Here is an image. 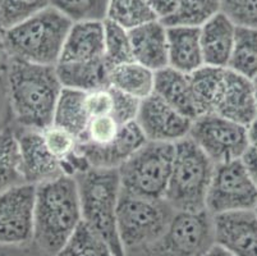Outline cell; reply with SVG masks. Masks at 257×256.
Wrapping results in <instances>:
<instances>
[{"mask_svg": "<svg viewBox=\"0 0 257 256\" xmlns=\"http://www.w3.org/2000/svg\"><path fill=\"white\" fill-rule=\"evenodd\" d=\"M9 100L21 128L44 131L54 122L63 86L55 65H41L12 58L7 70Z\"/></svg>", "mask_w": 257, "mask_h": 256, "instance_id": "obj_1", "label": "cell"}, {"mask_svg": "<svg viewBox=\"0 0 257 256\" xmlns=\"http://www.w3.org/2000/svg\"><path fill=\"white\" fill-rule=\"evenodd\" d=\"M82 223L76 178L62 176L36 186L34 241L55 256Z\"/></svg>", "mask_w": 257, "mask_h": 256, "instance_id": "obj_2", "label": "cell"}, {"mask_svg": "<svg viewBox=\"0 0 257 256\" xmlns=\"http://www.w3.org/2000/svg\"><path fill=\"white\" fill-rule=\"evenodd\" d=\"M72 22L54 7H48L25 22L3 32L12 58L41 65H57Z\"/></svg>", "mask_w": 257, "mask_h": 256, "instance_id": "obj_3", "label": "cell"}, {"mask_svg": "<svg viewBox=\"0 0 257 256\" xmlns=\"http://www.w3.org/2000/svg\"><path fill=\"white\" fill-rule=\"evenodd\" d=\"M82 222L113 248L116 256H125L116 225L120 195L118 169L90 168L76 176Z\"/></svg>", "mask_w": 257, "mask_h": 256, "instance_id": "obj_4", "label": "cell"}, {"mask_svg": "<svg viewBox=\"0 0 257 256\" xmlns=\"http://www.w3.org/2000/svg\"><path fill=\"white\" fill-rule=\"evenodd\" d=\"M174 160L165 200L177 213L206 210L214 161L189 136L174 144Z\"/></svg>", "mask_w": 257, "mask_h": 256, "instance_id": "obj_5", "label": "cell"}, {"mask_svg": "<svg viewBox=\"0 0 257 256\" xmlns=\"http://www.w3.org/2000/svg\"><path fill=\"white\" fill-rule=\"evenodd\" d=\"M175 213L165 199H149L120 190L116 225L124 250L141 248L160 238Z\"/></svg>", "mask_w": 257, "mask_h": 256, "instance_id": "obj_6", "label": "cell"}, {"mask_svg": "<svg viewBox=\"0 0 257 256\" xmlns=\"http://www.w3.org/2000/svg\"><path fill=\"white\" fill-rule=\"evenodd\" d=\"M174 150V144L147 141L118 169L121 191L149 199H165Z\"/></svg>", "mask_w": 257, "mask_h": 256, "instance_id": "obj_7", "label": "cell"}, {"mask_svg": "<svg viewBox=\"0 0 257 256\" xmlns=\"http://www.w3.org/2000/svg\"><path fill=\"white\" fill-rule=\"evenodd\" d=\"M214 243L212 215L209 211L175 213L160 238L141 248L125 251V256H202Z\"/></svg>", "mask_w": 257, "mask_h": 256, "instance_id": "obj_8", "label": "cell"}, {"mask_svg": "<svg viewBox=\"0 0 257 256\" xmlns=\"http://www.w3.org/2000/svg\"><path fill=\"white\" fill-rule=\"evenodd\" d=\"M256 206L257 187L242 159L215 164L206 196V210L210 214L251 210Z\"/></svg>", "mask_w": 257, "mask_h": 256, "instance_id": "obj_9", "label": "cell"}, {"mask_svg": "<svg viewBox=\"0 0 257 256\" xmlns=\"http://www.w3.org/2000/svg\"><path fill=\"white\" fill-rule=\"evenodd\" d=\"M189 137L214 164L242 159L249 147L247 127L216 114L197 117L192 122Z\"/></svg>", "mask_w": 257, "mask_h": 256, "instance_id": "obj_10", "label": "cell"}, {"mask_svg": "<svg viewBox=\"0 0 257 256\" xmlns=\"http://www.w3.org/2000/svg\"><path fill=\"white\" fill-rule=\"evenodd\" d=\"M36 186L21 183L0 192V243L21 245L34 241Z\"/></svg>", "mask_w": 257, "mask_h": 256, "instance_id": "obj_11", "label": "cell"}, {"mask_svg": "<svg viewBox=\"0 0 257 256\" xmlns=\"http://www.w3.org/2000/svg\"><path fill=\"white\" fill-rule=\"evenodd\" d=\"M137 124L147 141L177 144L188 137L192 119L187 118L156 94L141 100Z\"/></svg>", "mask_w": 257, "mask_h": 256, "instance_id": "obj_12", "label": "cell"}, {"mask_svg": "<svg viewBox=\"0 0 257 256\" xmlns=\"http://www.w3.org/2000/svg\"><path fill=\"white\" fill-rule=\"evenodd\" d=\"M15 133L20 152L21 173L25 183L37 186L65 176L60 161L46 146L41 131L20 127Z\"/></svg>", "mask_w": 257, "mask_h": 256, "instance_id": "obj_13", "label": "cell"}, {"mask_svg": "<svg viewBox=\"0 0 257 256\" xmlns=\"http://www.w3.org/2000/svg\"><path fill=\"white\" fill-rule=\"evenodd\" d=\"M215 243L235 256H257V213L238 210L212 215Z\"/></svg>", "mask_w": 257, "mask_h": 256, "instance_id": "obj_14", "label": "cell"}, {"mask_svg": "<svg viewBox=\"0 0 257 256\" xmlns=\"http://www.w3.org/2000/svg\"><path fill=\"white\" fill-rule=\"evenodd\" d=\"M214 114L248 127L257 118L252 79L226 68Z\"/></svg>", "mask_w": 257, "mask_h": 256, "instance_id": "obj_15", "label": "cell"}, {"mask_svg": "<svg viewBox=\"0 0 257 256\" xmlns=\"http://www.w3.org/2000/svg\"><path fill=\"white\" fill-rule=\"evenodd\" d=\"M147 142L137 122L120 127L118 136L104 146L78 142V151L87 159L91 168L119 169Z\"/></svg>", "mask_w": 257, "mask_h": 256, "instance_id": "obj_16", "label": "cell"}, {"mask_svg": "<svg viewBox=\"0 0 257 256\" xmlns=\"http://www.w3.org/2000/svg\"><path fill=\"white\" fill-rule=\"evenodd\" d=\"M104 22L73 23L58 63H91L104 59Z\"/></svg>", "mask_w": 257, "mask_h": 256, "instance_id": "obj_17", "label": "cell"}, {"mask_svg": "<svg viewBox=\"0 0 257 256\" xmlns=\"http://www.w3.org/2000/svg\"><path fill=\"white\" fill-rule=\"evenodd\" d=\"M133 59L156 72L169 65L168 32L160 21H153L128 31Z\"/></svg>", "mask_w": 257, "mask_h": 256, "instance_id": "obj_18", "label": "cell"}, {"mask_svg": "<svg viewBox=\"0 0 257 256\" xmlns=\"http://www.w3.org/2000/svg\"><path fill=\"white\" fill-rule=\"evenodd\" d=\"M237 26L223 12L200 27V40L204 64L211 67L228 68L234 44Z\"/></svg>", "mask_w": 257, "mask_h": 256, "instance_id": "obj_19", "label": "cell"}, {"mask_svg": "<svg viewBox=\"0 0 257 256\" xmlns=\"http://www.w3.org/2000/svg\"><path fill=\"white\" fill-rule=\"evenodd\" d=\"M169 67L186 74L193 73L204 64L200 28L174 26L167 27Z\"/></svg>", "mask_w": 257, "mask_h": 256, "instance_id": "obj_20", "label": "cell"}, {"mask_svg": "<svg viewBox=\"0 0 257 256\" xmlns=\"http://www.w3.org/2000/svg\"><path fill=\"white\" fill-rule=\"evenodd\" d=\"M154 94L182 113L187 118L195 121L198 117L193 99L189 74L172 67H165L155 72Z\"/></svg>", "mask_w": 257, "mask_h": 256, "instance_id": "obj_21", "label": "cell"}, {"mask_svg": "<svg viewBox=\"0 0 257 256\" xmlns=\"http://www.w3.org/2000/svg\"><path fill=\"white\" fill-rule=\"evenodd\" d=\"M86 94L85 91L63 88L54 113V126L68 131L78 142L85 140L90 123L86 108Z\"/></svg>", "mask_w": 257, "mask_h": 256, "instance_id": "obj_22", "label": "cell"}, {"mask_svg": "<svg viewBox=\"0 0 257 256\" xmlns=\"http://www.w3.org/2000/svg\"><path fill=\"white\" fill-rule=\"evenodd\" d=\"M55 69L63 88L90 93L109 86L110 70L104 59L91 63H57Z\"/></svg>", "mask_w": 257, "mask_h": 256, "instance_id": "obj_23", "label": "cell"}, {"mask_svg": "<svg viewBox=\"0 0 257 256\" xmlns=\"http://www.w3.org/2000/svg\"><path fill=\"white\" fill-rule=\"evenodd\" d=\"M109 86L139 100H144L154 94L155 72L132 60L109 72Z\"/></svg>", "mask_w": 257, "mask_h": 256, "instance_id": "obj_24", "label": "cell"}, {"mask_svg": "<svg viewBox=\"0 0 257 256\" xmlns=\"http://www.w3.org/2000/svg\"><path fill=\"white\" fill-rule=\"evenodd\" d=\"M226 68L202 65L189 74L198 117L214 114Z\"/></svg>", "mask_w": 257, "mask_h": 256, "instance_id": "obj_25", "label": "cell"}, {"mask_svg": "<svg viewBox=\"0 0 257 256\" xmlns=\"http://www.w3.org/2000/svg\"><path fill=\"white\" fill-rule=\"evenodd\" d=\"M229 69L249 79L257 76V28L237 26Z\"/></svg>", "mask_w": 257, "mask_h": 256, "instance_id": "obj_26", "label": "cell"}, {"mask_svg": "<svg viewBox=\"0 0 257 256\" xmlns=\"http://www.w3.org/2000/svg\"><path fill=\"white\" fill-rule=\"evenodd\" d=\"M106 20L127 31L159 21L149 0H109Z\"/></svg>", "mask_w": 257, "mask_h": 256, "instance_id": "obj_27", "label": "cell"}, {"mask_svg": "<svg viewBox=\"0 0 257 256\" xmlns=\"http://www.w3.org/2000/svg\"><path fill=\"white\" fill-rule=\"evenodd\" d=\"M221 12L220 0H181L172 17L160 21L165 27L183 26L200 28Z\"/></svg>", "mask_w": 257, "mask_h": 256, "instance_id": "obj_28", "label": "cell"}, {"mask_svg": "<svg viewBox=\"0 0 257 256\" xmlns=\"http://www.w3.org/2000/svg\"><path fill=\"white\" fill-rule=\"evenodd\" d=\"M25 183L21 173L20 152L15 131L0 132V192Z\"/></svg>", "mask_w": 257, "mask_h": 256, "instance_id": "obj_29", "label": "cell"}, {"mask_svg": "<svg viewBox=\"0 0 257 256\" xmlns=\"http://www.w3.org/2000/svg\"><path fill=\"white\" fill-rule=\"evenodd\" d=\"M55 256H116L113 248L90 227L81 223L73 236Z\"/></svg>", "mask_w": 257, "mask_h": 256, "instance_id": "obj_30", "label": "cell"}, {"mask_svg": "<svg viewBox=\"0 0 257 256\" xmlns=\"http://www.w3.org/2000/svg\"><path fill=\"white\" fill-rule=\"evenodd\" d=\"M104 60L109 70L135 60L127 30L107 20L104 21Z\"/></svg>", "mask_w": 257, "mask_h": 256, "instance_id": "obj_31", "label": "cell"}, {"mask_svg": "<svg viewBox=\"0 0 257 256\" xmlns=\"http://www.w3.org/2000/svg\"><path fill=\"white\" fill-rule=\"evenodd\" d=\"M50 4L73 23L104 22L109 0H50Z\"/></svg>", "mask_w": 257, "mask_h": 256, "instance_id": "obj_32", "label": "cell"}, {"mask_svg": "<svg viewBox=\"0 0 257 256\" xmlns=\"http://www.w3.org/2000/svg\"><path fill=\"white\" fill-rule=\"evenodd\" d=\"M50 6V0H0V25L6 31Z\"/></svg>", "mask_w": 257, "mask_h": 256, "instance_id": "obj_33", "label": "cell"}, {"mask_svg": "<svg viewBox=\"0 0 257 256\" xmlns=\"http://www.w3.org/2000/svg\"><path fill=\"white\" fill-rule=\"evenodd\" d=\"M45 140V144L51 154L60 161H65L77 151L78 141L68 131L63 130L60 127L51 124L46 130L41 131Z\"/></svg>", "mask_w": 257, "mask_h": 256, "instance_id": "obj_34", "label": "cell"}, {"mask_svg": "<svg viewBox=\"0 0 257 256\" xmlns=\"http://www.w3.org/2000/svg\"><path fill=\"white\" fill-rule=\"evenodd\" d=\"M221 12L235 26L257 28V0H220Z\"/></svg>", "mask_w": 257, "mask_h": 256, "instance_id": "obj_35", "label": "cell"}, {"mask_svg": "<svg viewBox=\"0 0 257 256\" xmlns=\"http://www.w3.org/2000/svg\"><path fill=\"white\" fill-rule=\"evenodd\" d=\"M120 127V124L111 116L91 118L86 137L82 142H88V144L97 145V146L110 144L111 141L118 136Z\"/></svg>", "mask_w": 257, "mask_h": 256, "instance_id": "obj_36", "label": "cell"}, {"mask_svg": "<svg viewBox=\"0 0 257 256\" xmlns=\"http://www.w3.org/2000/svg\"><path fill=\"white\" fill-rule=\"evenodd\" d=\"M110 89L111 93H113V112H111V117L120 126L136 122L137 116H139L140 105H141V100L121 93V91L115 90L113 88Z\"/></svg>", "mask_w": 257, "mask_h": 256, "instance_id": "obj_37", "label": "cell"}, {"mask_svg": "<svg viewBox=\"0 0 257 256\" xmlns=\"http://www.w3.org/2000/svg\"><path fill=\"white\" fill-rule=\"evenodd\" d=\"M86 108L91 118L111 116L113 112V93L110 86L86 94Z\"/></svg>", "mask_w": 257, "mask_h": 256, "instance_id": "obj_38", "label": "cell"}, {"mask_svg": "<svg viewBox=\"0 0 257 256\" xmlns=\"http://www.w3.org/2000/svg\"><path fill=\"white\" fill-rule=\"evenodd\" d=\"M13 122H15V116L9 100L7 73H0V132L11 130Z\"/></svg>", "mask_w": 257, "mask_h": 256, "instance_id": "obj_39", "label": "cell"}, {"mask_svg": "<svg viewBox=\"0 0 257 256\" xmlns=\"http://www.w3.org/2000/svg\"><path fill=\"white\" fill-rule=\"evenodd\" d=\"M0 256H53L40 248L35 241L21 245L0 243Z\"/></svg>", "mask_w": 257, "mask_h": 256, "instance_id": "obj_40", "label": "cell"}, {"mask_svg": "<svg viewBox=\"0 0 257 256\" xmlns=\"http://www.w3.org/2000/svg\"><path fill=\"white\" fill-rule=\"evenodd\" d=\"M181 0H149L151 9L159 21H165L177 12Z\"/></svg>", "mask_w": 257, "mask_h": 256, "instance_id": "obj_41", "label": "cell"}, {"mask_svg": "<svg viewBox=\"0 0 257 256\" xmlns=\"http://www.w3.org/2000/svg\"><path fill=\"white\" fill-rule=\"evenodd\" d=\"M242 160L244 163V165H246L252 181H253V183L257 187V149L249 146L246 154L243 155Z\"/></svg>", "mask_w": 257, "mask_h": 256, "instance_id": "obj_42", "label": "cell"}, {"mask_svg": "<svg viewBox=\"0 0 257 256\" xmlns=\"http://www.w3.org/2000/svg\"><path fill=\"white\" fill-rule=\"evenodd\" d=\"M11 59V54L8 53L6 44H4L3 34H0V73H7Z\"/></svg>", "mask_w": 257, "mask_h": 256, "instance_id": "obj_43", "label": "cell"}, {"mask_svg": "<svg viewBox=\"0 0 257 256\" xmlns=\"http://www.w3.org/2000/svg\"><path fill=\"white\" fill-rule=\"evenodd\" d=\"M202 256H235L233 255L230 251H228L226 248H224L223 246L218 245V243H214L206 252Z\"/></svg>", "mask_w": 257, "mask_h": 256, "instance_id": "obj_44", "label": "cell"}, {"mask_svg": "<svg viewBox=\"0 0 257 256\" xmlns=\"http://www.w3.org/2000/svg\"><path fill=\"white\" fill-rule=\"evenodd\" d=\"M247 130H248L249 146L257 149V118L247 127Z\"/></svg>", "mask_w": 257, "mask_h": 256, "instance_id": "obj_45", "label": "cell"}, {"mask_svg": "<svg viewBox=\"0 0 257 256\" xmlns=\"http://www.w3.org/2000/svg\"><path fill=\"white\" fill-rule=\"evenodd\" d=\"M252 83H253V90H254V98H256V104H257V76L252 79Z\"/></svg>", "mask_w": 257, "mask_h": 256, "instance_id": "obj_46", "label": "cell"}, {"mask_svg": "<svg viewBox=\"0 0 257 256\" xmlns=\"http://www.w3.org/2000/svg\"><path fill=\"white\" fill-rule=\"evenodd\" d=\"M4 32V30H3V27H2V25H0V34H3Z\"/></svg>", "mask_w": 257, "mask_h": 256, "instance_id": "obj_47", "label": "cell"}, {"mask_svg": "<svg viewBox=\"0 0 257 256\" xmlns=\"http://www.w3.org/2000/svg\"><path fill=\"white\" fill-rule=\"evenodd\" d=\"M254 210H256V213H257V206H256V209H254Z\"/></svg>", "mask_w": 257, "mask_h": 256, "instance_id": "obj_48", "label": "cell"}]
</instances>
